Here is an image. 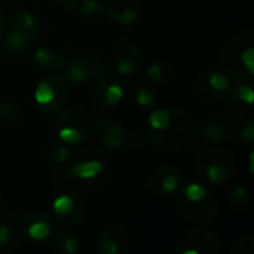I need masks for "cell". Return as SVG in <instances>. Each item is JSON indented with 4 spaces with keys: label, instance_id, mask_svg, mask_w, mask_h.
Instances as JSON below:
<instances>
[{
    "label": "cell",
    "instance_id": "cell-7",
    "mask_svg": "<svg viewBox=\"0 0 254 254\" xmlns=\"http://www.w3.org/2000/svg\"><path fill=\"white\" fill-rule=\"evenodd\" d=\"M60 140L68 146L83 141L91 131L89 116L77 106L65 107L60 112L55 125Z\"/></svg>",
    "mask_w": 254,
    "mask_h": 254
},
{
    "label": "cell",
    "instance_id": "cell-9",
    "mask_svg": "<svg viewBox=\"0 0 254 254\" xmlns=\"http://www.w3.org/2000/svg\"><path fill=\"white\" fill-rule=\"evenodd\" d=\"M232 79L223 70H207L195 79L196 95L210 103L220 101L228 97Z\"/></svg>",
    "mask_w": 254,
    "mask_h": 254
},
{
    "label": "cell",
    "instance_id": "cell-17",
    "mask_svg": "<svg viewBox=\"0 0 254 254\" xmlns=\"http://www.w3.org/2000/svg\"><path fill=\"white\" fill-rule=\"evenodd\" d=\"M147 185L153 195L164 198L179 190V188L182 186V176L174 167L162 165L150 174Z\"/></svg>",
    "mask_w": 254,
    "mask_h": 254
},
{
    "label": "cell",
    "instance_id": "cell-1",
    "mask_svg": "<svg viewBox=\"0 0 254 254\" xmlns=\"http://www.w3.org/2000/svg\"><path fill=\"white\" fill-rule=\"evenodd\" d=\"M147 137L168 153L192 152L198 147V124L192 115L177 107H161L147 118Z\"/></svg>",
    "mask_w": 254,
    "mask_h": 254
},
{
    "label": "cell",
    "instance_id": "cell-38",
    "mask_svg": "<svg viewBox=\"0 0 254 254\" xmlns=\"http://www.w3.org/2000/svg\"><path fill=\"white\" fill-rule=\"evenodd\" d=\"M253 158H254V153L253 152H252V153H250V158H249V164H250V167H249V168H250V173H252V174H253L254 171V168H253Z\"/></svg>",
    "mask_w": 254,
    "mask_h": 254
},
{
    "label": "cell",
    "instance_id": "cell-4",
    "mask_svg": "<svg viewBox=\"0 0 254 254\" xmlns=\"http://www.w3.org/2000/svg\"><path fill=\"white\" fill-rule=\"evenodd\" d=\"M68 164L74 180L91 190L106 188L112 177V164L101 147H83L71 156Z\"/></svg>",
    "mask_w": 254,
    "mask_h": 254
},
{
    "label": "cell",
    "instance_id": "cell-34",
    "mask_svg": "<svg viewBox=\"0 0 254 254\" xmlns=\"http://www.w3.org/2000/svg\"><path fill=\"white\" fill-rule=\"evenodd\" d=\"M241 138L247 143H253L254 141V124L253 118L244 119V125L241 128Z\"/></svg>",
    "mask_w": 254,
    "mask_h": 254
},
{
    "label": "cell",
    "instance_id": "cell-24",
    "mask_svg": "<svg viewBox=\"0 0 254 254\" xmlns=\"http://www.w3.org/2000/svg\"><path fill=\"white\" fill-rule=\"evenodd\" d=\"M52 250L58 254H74L79 250V238L70 231H55L51 235Z\"/></svg>",
    "mask_w": 254,
    "mask_h": 254
},
{
    "label": "cell",
    "instance_id": "cell-28",
    "mask_svg": "<svg viewBox=\"0 0 254 254\" xmlns=\"http://www.w3.org/2000/svg\"><path fill=\"white\" fill-rule=\"evenodd\" d=\"M229 204L235 211H246L250 205V193L246 188H235L231 192L229 196Z\"/></svg>",
    "mask_w": 254,
    "mask_h": 254
},
{
    "label": "cell",
    "instance_id": "cell-35",
    "mask_svg": "<svg viewBox=\"0 0 254 254\" xmlns=\"http://www.w3.org/2000/svg\"><path fill=\"white\" fill-rule=\"evenodd\" d=\"M127 141L132 147H141L144 144V141H146V137L140 131H132V132L127 134Z\"/></svg>",
    "mask_w": 254,
    "mask_h": 254
},
{
    "label": "cell",
    "instance_id": "cell-14",
    "mask_svg": "<svg viewBox=\"0 0 254 254\" xmlns=\"http://www.w3.org/2000/svg\"><path fill=\"white\" fill-rule=\"evenodd\" d=\"M228 107L229 112L237 119H249L253 116L254 91L253 82L232 80L231 91L228 94Z\"/></svg>",
    "mask_w": 254,
    "mask_h": 254
},
{
    "label": "cell",
    "instance_id": "cell-12",
    "mask_svg": "<svg viewBox=\"0 0 254 254\" xmlns=\"http://www.w3.org/2000/svg\"><path fill=\"white\" fill-rule=\"evenodd\" d=\"M124 98V88L121 82L106 71L94 79V100L97 113L103 115L109 109L118 106Z\"/></svg>",
    "mask_w": 254,
    "mask_h": 254
},
{
    "label": "cell",
    "instance_id": "cell-20",
    "mask_svg": "<svg viewBox=\"0 0 254 254\" xmlns=\"http://www.w3.org/2000/svg\"><path fill=\"white\" fill-rule=\"evenodd\" d=\"M21 235L19 214L9 213L0 223V254H10L18 249V238Z\"/></svg>",
    "mask_w": 254,
    "mask_h": 254
},
{
    "label": "cell",
    "instance_id": "cell-18",
    "mask_svg": "<svg viewBox=\"0 0 254 254\" xmlns=\"http://www.w3.org/2000/svg\"><path fill=\"white\" fill-rule=\"evenodd\" d=\"M128 232L122 225L112 223L106 226L97 241V254H124L128 249Z\"/></svg>",
    "mask_w": 254,
    "mask_h": 254
},
{
    "label": "cell",
    "instance_id": "cell-15",
    "mask_svg": "<svg viewBox=\"0 0 254 254\" xmlns=\"http://www.w3.org/2000/svg\"><path fill=\"white\" fill-rule=\"evenodd\" d=\"M21 234L28 237L33 241H43L52 235L54 220L43 210H30L19 216Z\"/></svg>",
    "mask_w": 254,
    "mask_h": 254
},
{
    "label": "cell",
    "instance_id": "cell-2",
    "mask_svg": "<svg viewBox=\"0 0 254 254\" xmlns=\"http://www.w3.org/2000/svg\"><path fill=\"white\" fill-rule=\"evenodd\" d=\"M223 71L232 80L253 82L254 76V33L240 31L229 37L220 52Z\"/></svg>",
    "mask_w": 254,
    "mask_h": 254
},
{
    "label": "cell",
    "instance_id": "cell-21",
    "mask_svg": "<svg viewBox=\"0 0 254 254\" xmlns=\"http://www.w3.org/2000/svg\"><path fill=\"white\" fill-rule=\"evenodd\" d=\"M4 51L12 55V57H21L24 55L25 52H28L33 45L36 43V37L21 31V30H16V28H12V27H7L6 25V31H4Z\"/></svg>",
    "mask_w": 254,
    "mask_h": 254
},
{
    "label": "cell",
    "instance_id": "cell-27",
    "mask_svg": "<svg viewBox=\"0 0 254 254\" xmlns=\"http://www.w3.org/2000/svg\"><path fill=\"white\" fill-rule=\"evenodd\" d=\"M71 156H73V152H71V149L68 147V144L63 143L61 140H60V143H54V146H52V149H51V161H52L57 167L68 165Z\"/></svg>",
    "mask_w": 254,
    "mask_h": 254
},
{
    "label": "cell",
    "instance_id": "cell-37",
    "mask_svg": "<svg viewBox=\"0 0 254 254\" xmlns=\"http://www.w3.org/2000/svg\"><path fill=\"white\" fill-rule=\"evenodd\" d=\"M60 3V6L65 7V9H73L74 6H77L80 3V0H57Z\"/></svg>",
    "mask_w": 254,
    "mask_h": 254
},
{
    "label": "cell",
    "instance_id": "cell-39",
    "mask_svg": "<svg viewBox=\"0 0 254 254\" xmlns=\"http://www.w3.org/2000/svg\"><path fill=\"white\" fill-rule=\"evenodd\" d=\"M0 210H1V196H0Z\"/></svg>",
    "mask_w": 254,
    "mask_h": 254
},
{
    "label": "cell",
    "instance_id": "cell-22",
    "mask_svg": "<svg viewBox=\"0 0 254 254\" xmlns=\"http://www.w3.org/2000/svg\"><path fill=\"white\" fill-rule=\"evenodd\" d=\"M6 25L7 27H12V28H16V30H21L33 37H39L40 36V31H42V27H40V21L37 19V16L28 10H18V12H13L10 15V18L6 21Z\"/></svg>",
    "mask_w": 254,
    "mask_h": 254
},
{
    "label": "cell",
    "instance_id": "cell-36",
    "mask_svg": "<svg viewBox=\"0 0 254 254\" xmlns=\"http://www.w3.org/2000/svg\"><path fill=\"white\" fill-rule=\"evenodd\" d=\"M6 15H4V10L0 7V42L3 40V36H4V31H6Z\"/></svg>",
    "mask_w": 254,
    "mask_h": 254
},
{
    "label": "cell",
    "instance_id": "cell-31",
    "mask_svg": "<svg viewBox=\"0 0 254 254\" xmlns=\"http://www.w3.org/2000/svg\"><path fill=\"white\" fill-rule=\"evenodd\" d=\"M104 9H106V6L103 4L101 0H83L80 3V10L88 18L98 16L100 13L104 12Z\"/></svg>",
    "mask_w": 254,
    "mask_h": 254
},
{
    "label": "cell",
    "instance_id": "cell-5",
    "mask_svg": "<svg viewBox=\"0 0 254 254\" xmlns=\"http://www.w3.org/2000/svg\"><path fill=\"white\" fill-rule=\"evenodd\" d=\"M201 180L211 186L229 183L237 171V162L231 152L223 147H210L198 159L196 164Z\"/></svg>",
    "mask_w": 254,
    "mask_h": 254
},
{
    "label": "cell",
    "instance_id": "cell-26",
    "mask_svg": "<svg viewBox=\"0 0 254 254\" xmlns=\"http://www.w3.org/2000/svg\"><path fill=\"white\" fill-rule=\"evenodd\" d=\"M225 127L219 119H211L204 128V140L210 144H217L225 138Z\"/></svg>",
    "mask_w": 254,
    "mask_h": 254
},
{
    "label": "cell",
    "instance_id": "cell-29",
    "mask_svg": "<svg viewBox=\"0 0 254 254\" xmlns=\"http://www.w3.org/2000/svg\"><path fill=\"white\" fill-rule=\"evenodd\" d=\"M51 182H52V186L57 188V189H65V188L71 186L73 182H74V177H73V174L70 171V167L68 168H67V165L58 167L54 171V174L51 177Z\"/></svg>",
    "mask_w": 254,
    "mask_h": 254
},
{
    "label": "cell",
    "instance_id": "cell-25",
    "mask_svg": "<svg viewBox=\"0 0 254 254\" xmlns=\"http://www.w3.org/2000/svg\"><path fill=\"white\" fill-rule=\"evenodd\" d=\"M21 110L13 103H0V127L9 128L19 122Z\"/></svg>",
    "mask_w": 254,
    "mask_h": 254
},
{
    "label": "cell",
    "instance_id": "cell-30",
    "mask_svg": "<svg viewBox=\"0 0 254 254\" xmlns=\"http://www.w3.org/2000/svg\"><path fill=\"white\" fill-rule=\"evenodd\" d=\"M132 100L140 106V107H150L155 100H156V95L152 89H147V88H137L134 89L132 92Z\"/></svg>",
    "mask_w": 254,
    "mask_h": 254
},
{
    "label": "cell",
    "instance_id": "cell-32",
    "mask_svg": "<svg viewBox=\"0 0 254 254\" xmlns=\"http://www.w3.org/2000/svg\"><path fill=\"white\" fill-rule=\"evenodd\" d=\"M232 254H254V237L246 235L232 246Z\"/></svg>",
    "mask_w": 254,
    "mask_h": 254
},
{
    "label": "cell",
    "instance_id": "cell-11",
    "mask_svg": "<svg viewBox=\"0 0 254 254\" xmlns=\"http://www.w3.org/2000/svg\"><path fill=\"white\" fill-rule=\"evenodd\" d=\"M177 252L179 254H219L222 252V240L211 231H190L180 238Z\"/></svg>",
    "mask_w": 254,
    "mask_h": 254
},
{
    "label": "cell",
    "instance_id": "cell-8",
    "mask_svg": "<svg viewBox=\"0 0 254 254\" xmlns=\"http://www.w3.org/2000/svg\"><path fill=\"white\" fill-rule=\"evenodd\" d=\"M54 217L65 226H74L82 222L88 211L86 198L77 190H68L52 201Z\"/></svg>",
    "mask_w": 254,
    "mask_h": 254
},
{
    "label": "cell",
    "instance_id": "cell-19",
    "mask_svg": "<svg viewBox=\"0 0 254 254\" xmlns=\"http://www.w3.org/2000/svg\"><path fill=\"white\" fill-rule=\"evenodd\" d=\"M140 0H110L106 4V15L116 24L129 27L140 16Z\"/></svg>",
    "mask_w": 254,
    "mask_h": 254
},
{
    "label": "cell",
    "instance_id": "cell-33",
    "mask_svg": "<svg viewBox=\"0 0 254 254\" xmlns=\"http://www.w3.org/2000/svg\"><path fill=\"white\" fill-rule=\"evenodd\" d=\"M147 77H149L152 82L159 83V82H164V80L167 79V71H165V68H164L162 64H159V63H152V64L147 67Z\"/></svg>",
    "mask_w": 254,
    "mask_h": 254
},
{
    "label": "cell",
    "instance_id": "cell-10",
    "mask_svg": "<svg viewBox=\"0 0 254 254\" xmlns=\"http://www.w3.org/2000/svg\"><path fill=\"white\" fill-rule=\"evenodd\" d=\"M65 77L70 83L74 85H86L88 82L94 80L97 76L106 71L101 58L94 54H80L73 57L64 65Z\"/></svg>",
    "mask_w": 254,
    "mask_h": 254
},
{
    "label": "cell",
    "instance_id": "cell-23",
    "mask_svg": "<svg viewBox=\"0 0 254 254\" xmlns=\"http://www.w3.org/2000/svg\"><path fill=\"white\" fill-rule=\"evenodd\" d=\"M34 63L46 73H58L65 65V58L54 49L42 48L34 52Z\"/></svg>",
    "mask_w": 254,
    "mask_h": 254
},
{
    "label": "cell",
    "instance_id": "cell-3",
    "mask_svg": "<svg viewBox=\"0 0 254 254\" xmlns=\"http://www.w3.org/2000/svg\"><path fill=\"white\" fill-rule=\"evenodd\" d=\"M176 193V204L180 214L192 223H210L220 211L216 193L201 183H186Z\"/></svg>",
    "mask_w": 254,
    "mask_h": 254
},
{
    "label": "cell",
    "instance_id": "cell-6",
    "mask_svg": "<svg viewBox=\"0 0 254 254\" xmlns=\"http://www.w3.org/2000/svg\"><path fill=\"white\" fill-rule=\"evenodd\" d=\"M71 92V83L60 73H48L34 91V101L40 112L55 113L64 107Z\"/></svg>",
    "mask_w": 254,
    "mask_h": 254
},
{
    "label": "cell",
    "instance_id": "cell-13",
    "mask_svg": "<svg viewBox=\"0 0 254 254\" xmlns=\"http://www.w3.org/2000/svg\"><path fill=\"white\" fill-rule=\"evenodd\" d=\"M112 58L121 76H134L141 65V54L137 45L129 39H118L112 48Z\"/></svg>",
    "mask_w": 254,
    "mask_h": 254
},
{
    "label": "cell",
    "instance_id": "cell-16",
    "mask_svg": "<svg viewBox=\"0 0 254 254\" xmlns=\"http://www.w3.org/2000/svg\"><path fill=\"white\" fill-rule=\"evenodd\" d=\"M92 132L97 143L104 149L118 150L127 143V131L118 121L110 118H98Z\"/></svg>",
    "mask_w": 254,
    "mask_h": 254
}]
</instances>
